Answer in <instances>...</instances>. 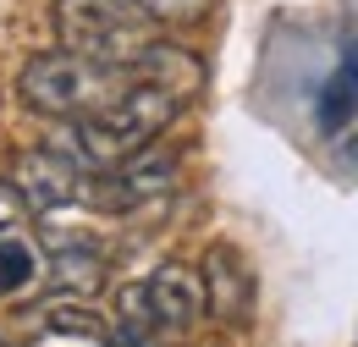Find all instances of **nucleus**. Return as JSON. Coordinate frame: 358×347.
<instances>
[{"label": "nucleus", "instance_id": "f257e3e1", "mask_svg": "<svg viewBox=\"0 0 358 347\" xmlns=\"http://www.w3.org/2000/svg\"><path fill=\"white\" fill-rule=\"evenodd\" d=\"M177 111H182V94H171L166 83H133L116 105H105L94 116L55 122L50 149L61 160H72L78 171L105 176V171H116L127 155H138L143 143H155L160 132L177 122Z\"/></svg>", "mask_w": 358, "mask_h": 347}, {"label": "nucleus", "instance_id": "f03ea898", "mask_svg": "<svg viewBox=\"0 0 358 347\" xmlns=\"http://www.w3.org/2000/svg\"><path fill=\"white\" fill-rule=\"evenodd\" d=\"M133 83H143V78L127 72V66L94 61V55H78V50H45L22 66L17 94H22L28 111H39L50 122H78V116L116 105Z\"/></svg>", "mask_w": 358, "mask_h": 347}, {"label": "nucleus", "instance_id": "7ed1b4c3", "mask_svg": "<svg viewBox=\"0 0 358 347\" xmlns=\"http://www.w3.org/2000/svg\"><path fill=\"white\" fill-rule=\"evenodd\" d=\"M55 34H61V50L127 66L143 78L160 22L149 17L143 0H55Z\"/></svg>", "mask_w": 358, "mask_h": 347}, {"label": "nucleus", "instance_id": "20e7f679", "mask_svg": "<svg viewBox=\"0 0 358 347\" xmlns=\"http://www.w3.org/2000/svg\"><path fill=\"white\" fill-rule=\"evenodd\" d=\"M11 187L22 193V204L34 215H55L72 204H94V176L78 171L72 160H61L55 149H17L11 155Z\"/></svg>", "mask_w": 358, "mask_h": 347}, {"label": "nucleus", "instance_id": "39448f33", "mask_svg": "<svg viewBox=\"0 0 358 347\" xmlns=\"http://www.w3.org/2000/svg\"><path fill=\"white\" fill-rule=\"evenodd\" d=\"M171 187H177V155L160 149V143H143L116 171L94 176V210L122 215V210H138V204H149V199H166Z\"/></svg>", "mask_w": 358, "mask_h": 347}, {"label": "nucleus", "instance_id": "423d86ee", "mask_svg": "<svg viewBox=\"0 0 358 347\" xmlns=\"http://www.w3.org/2000/svg\"><path fill=\"white\" fill-rule=\"evenodd\" d=\"M199 281H204V314H215L221 325H248V320H254V298H259V287H254L248 260H243L231 243H215V248L204 254Z\"/></svg>", "mask_w": 358, "mask_h": 347}, {"label": "nucleus", "instance_id": "0eeeda50", "mask_svg": "<svg viewBox=\"0 0 358 347\" xmlns=\"http://www.w3.org/2000/svg\"><path fill=\"white\" fill-rule=\"evenodd\" d=\"M143 304H149L155 331H193L204 320V281L193 264L166 260L143 276Z\"/></svg>", "mask_w": 358, "mask_h": 347}, {"label": "nucleus", "instance_id": "6e6552de", "mask_svg": "<svg viewBox=\"0 0 358 347\" xmlns=\"http://www.w3.org/2000/svg\"><path fill=\"white\" fill-rule=\"evenodd\" d=\"M353 116H358V39L342 50L336 72L325 78V88H320V105H314V122H320V132H342Z\"/></svg>", "mask_w": 358, "mask_h": 347}, {"label": "nucleus", "instance_id": "1a4fd4ad", "mask_svg": "<svg viewBox=\"0 0 358 347\" xmlns=\"http://www.w3.org/2000/svg\"><path fill=\"white\" fill-rule=\"evenodd\" d=\"M50 281L61 287V292H78V298H89L105 287V254L94 248V243H55V254H50Z\"/></svg>", "mask_w": 358, "mask_h": 347}, {"label": "nucleus", "instance_id": "9d476101", "mask_svg": "<svg viewBox=\"0 0 358 347\" xmlns=\"http://www.w3.org/2000/svg\"><path fill=\"white\" fill-rule=\"evenodd\" d=\"M39 270H45V254H39L34 237H22V226L17 232H0V292L6 298L11 292H28L39 281Z\"/></svg>", "mask_w": 358, "mask_h": 347}, {"label": "nucleus", "instance_id": "9b49d317", "mask_svg": "<svg viewBox=\"0 0 358 347\" xmlns=\"http://www.w3.org/2000/svg\"><path fill=\"white\" fill-rule=\"evenodd\" d=\"M143 6H149L155 22H193V17L210 11V0H143Z\"/></svg>", "mask_w": 358, "mask_h": 347}, {"label": "nucleus", "instance_id": "f8f14e48", "mask_svg": "<svg viewBox=\"0 0 358 347\" xmlns=\"http://www.w3.org/2000/svg\"><path fill=\"white\" fill-rule=\"evenodd\" d=\"M22 215H28V204H22V193L11 187V176L0 171V232H17V226H22Z\"/></svg>", "mask_w": 358, "mask_h": 347}, {"label": "nucleus", "instance_id": "ddd939ff", "mask_svg": "<svg viewBox=\"0 0 358 347\" xmlns=\"http://www.w3.org/2000/svg\"><path fill=\"white\" fill-rule=\"evenodd\" d=\"M336 160H342L348 171H358V132H353V138H342V155H336Z\"/></svg>", "mask_w": 358, "mask_h": 347}, {"label": "nucleus", "instance_id": "4468645a", "mask_svg": "<svg viewBox=\"0 0 358 347\" xmlns=\"http://www.w3.org/2000/svg\"><path fill=\"white\" fill-rule=\"evenodd\" d=\"M0 347H6V342H0Z\"/></svg>", "mask_w": 358, "mask_h": 347}]
</instances>
